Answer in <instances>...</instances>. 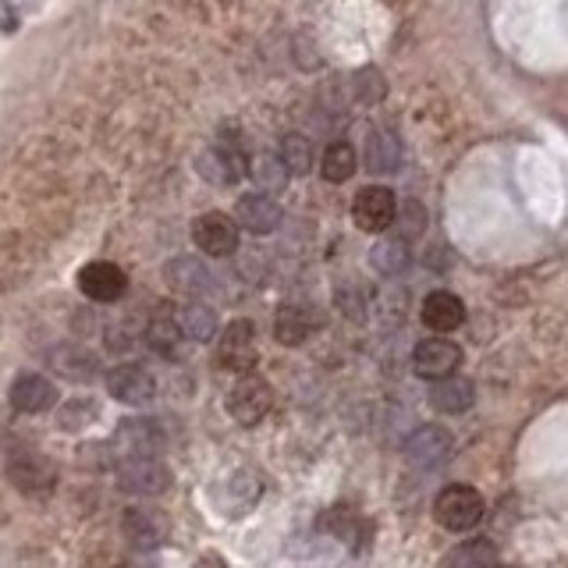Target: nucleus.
Segmentation results:
<instances>
[{"mask_svg":"<svg viewBox=\"0 0 568 568\" xmlns=\"http://www.w3.org/2000/svg\"><path fill=\"white\" fill-rule=\"evenodd\" d=\"M483 511H486L483 494L472 491V486H462V483L444 486V491L437 494V502H434V519L452 533L472 530V526L483 519Z\"/></svg>","mask_w":568,"mask_h":568,"instance_id":"nucleus-1","label":"nucleus"},{"mask_svg":"<svg viewBox=\"0 0 568 568\" xmlns=\"http://www.w3.org/2000/svg\"><path fill=\"white\" fill-rule=\"evenodd\" d=\"M270 409H274V387H270L263 376L246 373L227 391V412H232V419L242 427H256Z\"/></svg>","mask_w":568,"mask_h":568,"instance_id":"nucleus-2","label":"nucleus"},{"mask_svg":"<svg viewBox=\"0 0 568 568\" xmlns=\"http://www.w3.org/2000/svg\"><path fill=\"white\" fill-rule=\"evenodd\" d=\"M260 494H263V480L256 477L252 469H235L213 486V505H218V511H224L227 519H242L256 508Z\"/></svg>","mask_w":568,"mask_h":568,"instance_id":"nucleus-3","label":"nucleus"},{"mask_svg":"<svg viewBox=\"0 0 568 568\" xmlns=\"http://www.w3.org/2000/svg\"><path fill=\"white\" fill-rule=\"evenodd\" d=\"M160 444H164V434H160V423H150V419H125L107 437L114 462H125V458H157Z\"/></svg>","mask_w":568,"mask_h":568,"instance_id":"nucleus-4","label":"nucleus"},{"mask_svg":"<svg viewBox=\"0 0 568 568\" xmlns=\"http://www.w3.org/2000/svg\"><path fill=\"white\" fill-rule=\"evenodd\" d=\"M398 218V196L391 193L387 185H367L359 188L356 202H351V221H356L359 232H387Z\"/></svg>","mask_w":568,"mask_h":568,"instance_id":"nucleus-5","label":"nucleus"},{"mask_svg":"<svg viewBox=\"0 0 568 568\" xmlns=\"http://www.w3.org/2000/svg\"><path fill=\"white\" fill-rule=\"evenodd\" d=\"M193 242L202 256L224 260V256H235V249H238V224H235V218H227L221 210L199 213L193 221Z\"/></svg>","mask_w":568,"mask_h":568,"instance_id":"nucleus-6","label":"nucleus"},{"mask_svg":"<svg viewBox=\"0 0 568 568\" xmlns=\"http://www.w3.org/2000/svg\"><path fill=\"white\" fill-rule=\"evenodd\" d=\"M118 486L125 494L139 497H157L171 486V469L160 462V458H125V462L114 466Z\"/></svg>","mask_w":568,"mask_h":568,"instance_id":"nucleus-7","label":"nucleus"},{"mask_svg":"<svg viewBox=\"0 0 568 568\" xmlns=\"http://www.w3.org/2000/svg\"><path fill=\"white\" fill-rule=\"evenodd\" d=\"M4 472H8L11 486L22 494H50L53 483H58V469H53L50 458L39 452H15L8 458Z\"/></svg>","mask_w":568,"mask_h":568,"instance_id":"nucleus-8","label":"nucleus"},{"mask_svg":"<svg viewBox=\"0 0 568 568\" xmlns=\"http://www.w3.org/2000/svg\"><path fill=\"white\" fill-rule=\"evenodd\" d=\"M107 395H111L114 402H121V405L139 409V405L153 402L157 381L139 367V362H118L114 370H107Z\"/></svg>","mask_w":568,"mask_h":568,"instance_id":"nucleus-9","label":"nucleus"},{"mask_svg":"<svg viewBox=\"0 0 568 568\" xmlns=\"http://www.w3.org/2000/svg\"><path fill=\"white\" fill-rule=\"evenodd\" d=\"M164 281L171 284V292L185 295V299H207V295L218 288L210 267L199 260V256H174V260L164 263Z\"/></svg>","mask_w":568,"mask_h":568,"instance_id":"nucleus-10","label":"nucleus"},{"mask_svg":"<svg viewBox=\"0 0 568 568\" xmlns=\"http://www.w3.org/2000/svg\"><path fill=\"white\" fill-rule=\"evenodd\" d=\"M218 362L224 370L246 376L256 367V331L249 320H235L221 331L218 342Z\"/></svg>","mask_w":568,"mask_h":568,"instance_id":"nucleus-11","label":"nucleus"},{"mask_svg":"<svg viewBox=\"0 0 568 568\" xmlns=\"http://www.w3.org/2000/svg\"><path fill=\"white\" fill-rule=\"evenodd\" d=\"M121 530H125V536L135 547L150 551L168 540L171 522L157 505H132V508H125V516H121Z\"/></svg>","mask_w":568,"mask_h":568,"instance_id":"nucleus-12","label":"nucleus"},{"mask_svg":"<svg viewBox=\"0 0 568 568\" xmlns=\"http://www.w3.org/2000/svg\"><path fill=\"white\" fill-rule=\"evenodd\" d=\"M78 288H83V295L92 302H118L121 295L128 292V274L118 263L92 260L78 270Z\"/></svg>","mask_w":568,"mask_h":568,"instance_id":"nucleus-13","label":"nucleus"},{"mask_svg":"<svg viewBox=\"0 0 568 568\" xmlns=\"http://www.w3.org/2000/svg\"><path fill=\"white\" fill-rule=\"evenodd\" d=\"M47 367L72 384H92L100 376V359L92 356L86 345H75V342H61L58 348H50Z\"/></svg>","mask_w":568,"mask_h":568,"instance_id":"nucleus-14","label":"nucleus"},{"mask_svg":"<svg viewBox=\"0 0 568 568\" xmlns=\"http://www.w3.org/2000/svg\"><path fill=\"white\" fill-rule=\"evenodd\" d=\"M458 362H462V351L455 342H444V337H427L412 351V370L416 376H427V381H444V376H455Z\"/></svg>","mask_w":568,"mask_h":568,"instance_id":"nucleus-15","label":"nucleus"},{"mask_svg":"<svg viewBox=\"0 0 568 568\" xmlns=\"http://www.w3.org/2000/svg\"><path fill=\"white\" fill-rule=\"evenodd\" d=\"M452 448H455V441L452 434L444 427H434V423H423V427H416L409 441H405V458H409L412 466H441V462H448L452 458Z\"/></svg>","mask_w":568,"mask_h":568,"instance_id":"nucleus-16","label":"nucleus"},{"mask_svg":"<svg viewBox=\"0 0 568 568\" xmlns=\"http://www.w3.org/2000/svg\"><path fill=\"white\" fill-rule=\"evenodd\" d=\"M8 402L25 416H44L58 405V387L44 373H22L8 391Z\"/></svg>","mask_w":568,"mask_h":568,"instance_id":"nucleus-17","label":"nucleus"},{"mask_svg":"<svg viewBox=\"0 0 568 568\" xmlns=\"http://www.w3.org/2000/svg\"><path fill=\"white\" fill-rule=\"evenodd\" d=\"M317 331H320V317H317L313 306L284 302V306L277 309V317H274V334H277L281 345H288V348L306 345Z\"/></svg>","mask_w":568,"mask_h":568,"instance_id":"nucleus-18","label":"nucleus"},{"mask_svg":"<svg viewBox=\"0 0 568 568\" xmlns=\"http://www.w3.org/2000/svg\"><path fill=\"white\" fill-rule=\"evenodd\" d=\"M235 224L246 227L249 235H270L281 227V207L277 199H270L263 193H246L235 207Z\"/></svg>","mask_w":568,"mask_h":568,"instance_id":"nucleus-19","label":"nucleus"},{"mask_svg":"<svg viewBox=\"0 0 568 568\" xmlns=\"http://www.w3.org/2000/svg\"><path fill=\"white\" fill-rule=\"evenodd\" d=\"M242 174H246V157L224 143L199 157V178H207L210 185H235Z\"/></svg>","mask_w":568,"mask_h":568,"instance_id":"nucleus-20","label":"nucleus"},{"mask_svg":"<svg viewBox=\"0 0 568 568\" xmlns=\"http://www.w3.org/2000/svg\"><path fill=\"white\" fill-rule=\"evenodd\" d=\"M362 164L370 174H395L402 164V143L395 132L373 128L367 135V150H362Z\"/></svg>","mask_w":568,"mask_h":568,"instance_id":"nucleus-21","label":"nucleus"},{"mask_svg":"<svg viewBox=\"0 0 568 568\" xmlns=\"http://www.w3.org/2000/svg\"><path fill=\"white\" fill-rule=\"evenodd\" d=\"M423 323L430 331H437V334H448L455 328H462V320H466V306L455 299L452 292H430L427 299H423Z\"/></svg>","mask_w":568,"mask_h":568,"instance_id":"nucleus-22","label":"nucleus"},{"mask_svg":"<svg viewBox=\"0 0 568 568\" xmlns=\"http://www.w3.org/2000/svg\"><path fill=\"white\" fill-rule=\"evenodd\" d=\"M472 398H477V391H472V384L466 381V376H444V381H437L434 387H430V405H434L437 412L444 416H458L466 412Z\"/></svg>","mask_w":568,"mask_h":568,"instance_id":"nucleus-23","label":"nucleus"},{"mask_svg":"<svg viewBox=\"0 0 568 568\" xmlns=\"http://www.w3.org/2000/svg\"><path fill=\"white\" fill-rule=\"evenodd\" d=\"M174 320H178V331L188 342H213V334H218V313H213L207 302L182 306L178 313H174Z\"/></svg>","mask_w":568,"mask_h":568,"instance_id":"nucleus-24","label":"nucleus"},{"mask_svg":"<svg viewBox=\"0 0 568 568\" xmlns=\"http://www.w3.org/2000/svg\"><path fill=\"white\" fill-rule=\"evenodd\" d=\"M370 263H373V270L381 277H398L402 270L412 263L409 242H405V238H381L370 249Z\"/></svg>","mask_w":568,"mask_h":568,"instance_id":"nucleus-25","label":"nucleus"},{"mask_svg":"<svg viewBox=\"0 0 568 568\" xmlns=\"http://www.w3.org/2000/svg\"><path fill=\"white\" fill-rule=\"evenodd\" d=\"M497 565V547L491 540H466V544H458L448 558H444V568H494Z\"/></svg>","mask_w":568,"mask_h":568,"instance_id":"nucleus-26","label":"nucleus"},{"mask_svg":"<svg viewBox=\"0 0 568 568\" xmlns=\"http://www.w3.org/2000/svg\"><path fill=\"white\" fill-rule=\"evenodd\" d=\"M356 164H359V157H356V150H351V143H331L328 150H323V160H320V174L328 182H334V185H342V182H348L351 174H356Z\"/></svg>","mask_w":568,"mask_h":568,"instance_id":"nucleus-27","label":"nucleus"},{"mask_svg":"<svg viewBox=\"0 0 568 568\" xmlns=\"http://www.w3.org/2000/svg\"><path fill=\"white\" fill-rule=\"evenodd\" d=\"M281 164L288 174H309L313 171V143L302 132H288L281 139Z\"/></svg>","mask_w":568,"mask_h":568,"instance_id":"nucleus-28","label":"nucleus"},{"mask_svg":"<svg viewBox=\"0 0 568 568\" xmlns=\"http://www.w3.org/2000/svg\"><path fill=\"white\" fill-rule=\"evenodd\" d=\"M143 337L153 351H160V356H174V351H178V342H182L178 320H174V313H160V317H153L150 323H146Z\"/></svg>","mask_w":568,"mask_h":568,"instance_id":"nucleus-29","label":"nucleus"},{"mask_svg":"<svg viewBox=\"0 0 568 568\" xmlns=\"http://www.w3.org/2000/svg\"><path fill=\"white\" fill-rule=\"evenodd\" d=\"M249 178L260 185V193L267 196V193H281L284 185H288V171H284V164H281V157H274V153H260L249 164Z\"/></svg>","mask_w":568,"mask_h":568,"instance_id":"nucleus-30","label":"nucleus"},{"mask_svg":"<svg viewBox=\"0 0 568 568\" xmlns=\"http://www.w3.org/2000/svg\"><path fill=\"white\" fill-rule=\"evenodd\" d=\"M351 97L367 107H376L384 97H387V83L384 75L376 72V67H359L356 75H351Z\"/></svg>","mask_w":568,"mask_h":568,"instance_id":"nucleus-31","label":"nucleus"},{"mask_svg":"<svg viewBox=\"0 0 568 568\" xmlns=\"http://www.w3.org/2000/svg\"><path fill=\"white\" fill-rule=\"evenodd\" d=\"M97 416H100L97 398H67L58 412V427L61 430H83V427H92V419Z\"/></svg>","mask_w":568,"mask_h":568,"instance_id":"nucleus-32","label":"nucleus"},{"mask_svg":"<svg viewBox=\"0 0 568 568\" xmlns=\"http://www.w3.org/2000/svg\"><path fill=\"white\" fill-rule=\"evenodd\" d=\"M395 224L402 227V238H412V235L423 232V224H427V210L419 207L416 199H405L402 207H398V218H395Z\"/></svg>","mask_w":568,"mask_h":568,"instance_id":"nucleus-33","label":"nucleus"},{"mask_svg":"<svg viewBox=\"0 0 568 568\" xmlns=\"http://www.w3.org/2000/svg\"><path fill=\"white\" fill-rule=\"evenodd\" d=\"M323 526H328L331 533H337V536H351V526H356V511L351 508H345V505H337V508H331L328 511V519H323Z\"/></svg>","mask_w":568,"mask_h":568,"instance_id":"nucleus-34","label":"nucleus"},{"mask_svg":"<svg viewBox=\"0 0 568 568\" xmlns=\"http://www.w3.org/2000/svg\"><path fill=\"white\" fill-rule=\"evenodd\" d=\"M103 337H107V348L118 351V356H121V351H132L135 348V334L128 328H107Z\"/></svg>","mask_w":568,"mask_h":568,"instance_id":"nucleus-35","label":"nucleus"},{"mask_svg":"<svg viewBox=\"0 0 568 568\" xmlns=\"http://www.w3.org/2000/svg\"><path fill=\"white\" fill-rule=\"evenodd\" d=\"M196 568H227V561L221 558V554H202V558L196 561Z\"/></svg>","mask_w":568,"mask_h":568,"instance_id":"nucleus-36","label":"nucleus"}]
</instances>
